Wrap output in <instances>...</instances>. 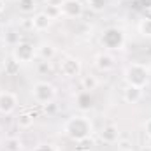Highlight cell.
Returning a JSON list of instances; mask_svg holds the SVG:
<instances>
[{
  "instance_id": "1",
  "label": "cell",
  "mask_w": 151,
  "mask_h": 151,
  "mask_svg": "<svg viewBox=\"0 0 151 151\" xmlns=\"http://www.w3.org/2000/svg\"><path fill=\"white\" fill-rule=\"evenodd\" d=\"M62 132L67 139L79 142L83 139H90L93 135V123L86 114H74L65 119Z\"/></svg>"
},
{
  "instance_id": "2",
  "label": "cell",
  "mask_w": 151,
  "mask_h": 151,
  "mask_svg": "<svg viewBox=\"0 0 151 151\" xmlns=\"http://www.w3.org/2000/svg\"><path fill=\"white\" fill-rule=\"evenodd\" d=\"M150 77H151V69L146 63H141V62H132L123 70V79L130 86L146 88L150 84Z\"/></svg>"
},
{
  "instance_id": "3",
  "label": "cell",
  "mask_w": 151,
  "mask_h": 151,
  "mask_svg": "<svg viewBox=\"0 0 151 151\" xmlns=\"http://www.w3.org/2000/svg\"><path fill=\"white\" fill-rule=\"evenodd\" d=\"M100 44L102 47H106V51H121L125 49L127 35L118 27H107L100 35Z\"/></svg>"
},
{
  "instance_id": "4",
  "label": "cell",
  "mask_w": 151,
  "mask_h": 151,
  "mask_svg": "<svg viewBox=\"0 0 151 151\" xmlns=\"http://www.w3.org/2000/svg\"><path fill=\"white\" fill-rule=\"evenodd\" d=\"M58 95V90L49 81H37L32 86V99L39 106H49Z\"/></svg>"
},
{
  "instance_id": "5",
  "label": "cell",
  "mask_w": 151,
  "mask_h": 151,
  "mask_svg": "<svg viewBox=\"0 0 151 151\" xmlns=\"http://www.w3.org/2000/svg\"><path fill=\"white\" fill-rule=\"evenodd\" d=\"M11 56H12V60H14L18 65L32 63V62L37 58V46H34V44L28 42V40H21L19 44H16V46L12 47Z\"/></svg>"
},
{
  "instance_id": "6",
  "label": "cell",
  "mask_w": 151,
  "mask_h": 151,
  "mask_svg": "<svg viewBox=\"0 0 151 151\" xmlns=\"http://www.w3.org/2000/svg\"><path fill=\"white\" fill-rule=\"evenodd\" d=\"M83 72V63L77 56H65L60 63V76L65 79H74Z\"/></svg>"
},
{
  "instance_id": "7",
  "label": "cell",
  "mask_w": 151,
  "mask_h": 151,
  "mask_svg": "<svg viewBox=\"0 0 151 151\" xmlns=\"http://www.w3.org/2000/svg\"><path fill=\"white\" fill-rule=\"evenodd\" d=\"M18 104H19V99L14 91H9V90L0 91V114H5V116L12 114L16 111Z\"/></svg>"
},
{
  "instance_id": "8",
  "label": "cell",
  "mask_w": 151,
  "mask_h": 151,
  "mask_svg": "<svg viewBox=\"0 0 151 151\" xmlns=\"http://www.w3.org/2000/svg\"><path fill=\"white\" fill-rule=\"evenodd\" d=\"M93 65L100 72H111L114 67H116V58H114V55L111 51H100V53L95 55Z\"/></svg>"
},
{
  "instance_id": "9",
  "label": "cell",
  "mask_w": 151,
  "mask_h": 151,
  "mask_svg": "<svg viewBox=\"0 0 151 151\" xmlns=\"http://www.w3.org/2000/svg\"><path fill=\"white\" fill-rule=\"evenodd\" d=\"M62 16L63 18H69V19H76V18H81L83 12H84V2L83 0H65L62 5Z\"/></svg>"
},
{
  "instance_id": "10",
  "label": "cell",
  "mask_w": 151,
  "mask_h": 151,
  "mask_svg": "<svg viewBox=\"0 0 151 151\" xmlns=\"http://www.w3.org/2000/svg\"><path fill=\"white\" fill-rule=\"evenodd\" d=\"M51 25H53V19H51L44 11L35 12V14H34V18L30 19V28H32L34 32H39V34L47 32V30L51 28Z\"/></svg>"
},
{
  "instance_id": "11",
  "label": "cell",
  "mask_w": 151,
  "mask_h": 151,
  "mask_svg": "<svg viewBox=\"0 0 151 151\" xmlns=\"http://www.w3.org/2000/svg\"><path fill=\"white\" fill-rule=\"evenodd\" d=\"M142 99H144V88H137V86H130V84L125 86V90H123V100L127 104L135 106Z\"/></svg>"
},
{
  "instance_id": "12",
  "label": "cell",
  "mask_w": 151,
  "mask_h": 151,
  "mask_svg": "<svg viewBox=\"0 0 151 151\" xmlns=\"http://www.w3.org/2000/svg\"><path fill=\"white\" fill-rule=\"evenodd\" d=\"M56 55H58V49H56V46L53 42L44 40V42L37 44V58L44 60V62H51Z\"/></svg>"
},
{
  "instance_id": "13",
  "label": "cell",
  "mask_w": 151,
  "mask_h": 151,
  "mask_svg": "<svg viewBox=\"0 0 151 151\" xmlns=\"http://www.w3.org/2000/svg\"><path fill=\"white\" fill-rule=\"evenodd\" d=\"M99 137L104 144H116L118 139H119V130H118L116 125H106L99 132Z\"/></svg>"
},
{
  "instance_id": "14",
  "label": "cell",
  "mask_w": 151,
  "mask_h": 151,
  "mask_svg": "<svg viewBox=\"0 0 151 151\" xmlns=\"http://www.w3.org/2000/svg\"><path fill=\"white\" fill-rule=\"evenodd\" d=\"M34 123H35V116L32 113H19L16 118V125L19 130H28L34 127Z\"/></svg>"
},
{
  "instance_id": "15",
  "label": "cell",
  "mask_w": 151,
  "mask_h": 151,
  "mask_svg": "<svg viewBox=\"0 0 151 151\" xmlns=\"http://www.w3.org/2000/svg\"><path fill=\"white\" fill-rule=\"evenodd\" d=\"M99 84H100V81H99V77L93 74H84L81 76V86H83V90L84 91H95L97 88H99Z\"/></svg>"
},
{
  "instance_id": "16",
  "label": "cell",
  "mask_w": 151,
  "mask_h": 151,
  "mask_svg": "<svg viewBox=\"0 0 151 151\" xmlns=\"http://www.w3.org/2000/svg\"><path fill=\"white\" fill-rule=\"evenodd\" d=\"M77 107L83 109V111H88V109L93 107V99H91V93L90 91H84L83 90V93L77 95Z\"/></svg>"
},
{
  "instance_id": "17",
  "label": "cell",
  "mask_w": 151,
  "mask_h": 151,
  "mask_svg": "<svg viewBox=\"0 0 151 151\" xmlns=\"http://www.w3.org/2000/svg\"><path fill=\"white\" fill-rule=\"evenodd\" d=\"M4 150L5 151H23V141L16 135L12 137H7L4 141Z\"/></svg>"
},
{
  "instance_id": "18",
  "label": "cell",
  "mask_w": 151,
  "mask_h": 151,
  "mask_svg": "<svg viewBox=\"0 0 151 151\" xmlns=\"http://www.w3.org/2000/svg\"><path fill=\"white\" fill-rule=\"evenodd\" d=\"M137 32L141 34V37L151 39V16L142 18V19L137 23Z\"/></svg>"
},
{
  "instance_id": "19",
  "label": "cell",
  "mask_w": 151,
  "mask_h": 151,
  "mask_svg": "<svg viewBox=\"0 0 151 151\" xmlns=\"http://www.w3.org/2000/svg\"><path fill=\"white\" fill-rule=\"evenodd\" d=\"M37 9V0H18V11L21 14H34Z\"/></svg>"
},
{
  "instance_id": "20",
  "label": "cell",
  "mask_w": 151,
  "mask_h": 151,
  "mask_svg": "<svg viewBox=\"0 0 151 151\" xmlns=\"http://www.w3.org/2000/svg\"><path fill=\"white\" fill-rule=\"evenodd\" d=\"M111 0H84V7H88L93 12H102L107 9Z\"/></svg>"
},
{
  "instance_id": "21",
  "label": "cell",
  "mask_w": 151,
  "mask_h": 151,
  "mask_svg": "<svg viewBox=\"0 0 151 151\" xmlns=\"http://www.w3.org/2000/svg\"><path fill=\"white\" fill-rule=\"evenodd\" d=\"M44 12H46L53 21H55V19H58V18H62V9H60L58 5H46Z\"/></svg>"
},
{
  "instance_id": "22",
  "label": "cell",
  "mask_w": 151,
  "mask_h": 151,
  "mask_svg": "<svg viewBox=\"0 0 151 151\" xmlns=\"http://www.w3.org/2000/svg\"><path fill=\"white\" fill-rule=\"evenodd\" d=\"M5 42H7L11 47H14L16 44H19V42H21L19 34H18V32H12V30H11V32H7V34H5Z\"/></svg>"
},
{
  "instance_id": "23",
  "label": "cell",
  "mask_w": 151,
  "mask_h": 151,
  "mask_svg": "<svg viewBox=\"0 0 151 151\" xmlns=\"http://www.w3.org/2000/svg\"><path fill=\"white\" fill-rule=\"evenodd\" d=\"M118 150H134V142L130 141V139H118Z\"/></svg>"
},
{
  "instance_id": "24",
  "label": "cell",
  "mask_w": 151,
  "mask_h": 151,
  "mask_svg": "<svg viewBox=\"0 0 151 151\" xmlns=\"http://www.w3.org/2000/svg\"><path fill=\"white\" fill-rule=\"evenodd\" d=\"M32 151H58L55 144H49V142H42V144H37Z\"/></svg>"
},
{
  "instance_id": "25",
  "label": "cell",
  "mask_w": 151,
  "mask_h": 151,
  "mask_svg": "<svg viewBox=\"0 0 151 151\" xmlns=\"http://www.w3.org/2000/svg\"><path fill=\"white\" fill-rule=\"evenodd\" d=\"M142 130H144V135L151 139V118H148L146 121H144V125H142Z\"/></svg>"
},
{
  "instance_id": "26",
  "label": "cell",
  "mask_w": 151,
  "mask_h": 151,
  "mask_svg": "<svg viewBox=\"0 0 151 151\" xmlns=\"http://www.w3.org/2000/svg\"><path fill=\"white\" fill-rule=\"evenodd\" d=\"M49 69H51V65H49V62H39V70L40 72H49Z\"/></svg>"
},
{
  "instance_id": "27",
  "label": "cell",
  "mask_w": 151,
  "mask_h": 151,
  "mask_svg": "<svg viewBox=\"0 0 151 151\" xmlns=\"http://www.w3.org/2000/svg\"><path fill=\"white\" fill-rule=\"evenodd\" d=\"M63 2H65V0H46V5H58V7H60Z\"/></svg>"
},
{
  "instance_id": "28",
  "label": "cell",
  "mask_w": 151,
  "mask_h": 151,
  "mask_svg": "<svg viewBox=\"0 0 151 151\" xmlns=\"http://www.w3.org/2000/svg\"><path fill=\"white\" fill-rule=\"evenodd\" d=\"M141 4H142V7H146V9H151V0H141Z\"/></svg>"
},
{
  "instance_id": "29",
  "label": "cell",
  "mask_w": 151,
  "mask_h": 151,
  "mask_svg": "<svg viewBox=\"0 0 151 151\" xmlns=\"http://www.w3.org/2000/svg\"><path fill=\"white\" fill-rule=\"evenodd\" d=\"M5 11V0H0V14H4Z\"/></svg>"
},
{
  "instance_id": "30",
  "label": "cell",
  "mask_w": 151,
  "mask_h": 151,
  "mask_svg": "<svg viewBox=\"0 0 151 151\" xmlns=\"http://www.w3.org/2000/svg\"><path fill=\"white\" fill-rule=\"evenodd\" d=\"M139 151H151V146H142Z\"/></svg>"
},
{
  "instance_id": "31",
  "label": "cell",
  "mask_w": 151,
  "mask_h": 151,
  "mask_svg": "<svg viewBox=\"0 0 151 151\" xmlns=\"http://www.w3.org/2000/svg\"><path fill=\"white\" fill-rule=\"evenodd\" d=\"M118 151H134V150H118Z\"/></svg>"
},
{
  "instance_id": "32",
  "label": "cell",
  "mask_w": 151,
  "mask_h": 151,
  "mask_svg": "<svg viewBox=\"0 0 151 151\" xmlns=\"http://www.w3.org/2000/svg\"><path fill=\"white\" fill-rule=\"evenodd\" d=\"M150 11H151V9H150Z\"/></svg>"
}]
</instances>
